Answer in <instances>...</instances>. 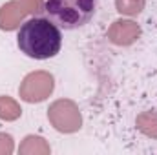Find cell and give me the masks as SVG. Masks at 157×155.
<instances>
[{"label": "cell", "mask_w": 157, "mask_h": 155, "mask_svg": "<svg viewBox=\"0 0 157 155\" xmlns=\"http://www.w3.org/2000/svg\"><path fill=\"white\" fill-rule=\"evenodd\" d=\"M97 9V0H46L44 11L60 29H78L86 26Z\"/></svg>", "instance_id": "cell-2"}, {"label": "cell", "mask_w": 157, "mask_h": 155, "mask_svg": "<svg viewBox=\"0 0 157 155\" xmlns=\"http://www.w3.org/2000/svg\"><path fill=\"white\" fill-rule=\"evenodd\" d=\"M17 42H18V49L26 57L46 60L59 55L62 47V33L60 28L49 18L33 17L20 26Z\"/></svg>", "instance_id": "cell-1"}, {"label": "cell", "mask_w": 157, "mask_h": 155, "mask_svg": "<svg viewBox=\"0 0 157 155\" xmlns=\"http://www.w3.org/2000/svg\"><path fill=\"white\" fill-rule=\"evenodd\" d=\"M115 6H117L119 13H124V15H137V13L143 11L144 0H115Z\"/></svg>", "instance_id": "cell-3"}]
</instances>
